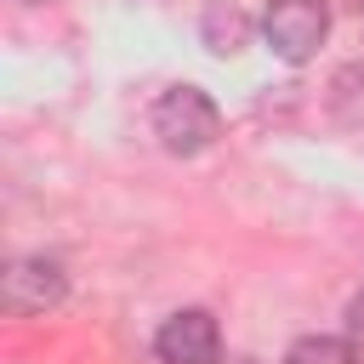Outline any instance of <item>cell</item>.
<instances>
[{
	"instance_id": "cell-5",
	"label": "cell",
	"mask_w": 364,
	"mask_h": 364,
	"mask_svg": "<svg viewBox=\"0 0 364 364\" xmlns=\"http://www.w3.org/2000/svg\"><path fill=\"white\" fill-rule=\"evenodd\" d=\"M245 40H250L245 11H233V6H210V11H205V46H210V51L228 57V51H239Z\"/></svg>"
},
{
	"instance_id": "cell-3",
	"label": "cell",
	"mask_w": 364,
	"mask_h": 364,
	"mask_svg": "<svg viewBox=\"0 0 364 364\" xmlns=\"http://www.w3.org/2000/svg\"><path fill=\"white\" fill-rule=\"evenodd\" d=\"M63 296H68V273H63L57 256H17V262H6V273H0V307H6L11 318L46 313V307H57Z\"/></svg>"
},
{
	"instance_id": "cell-2",
	"label": "cell",
	"mask_w": 364,
	"mask_h": 364,
	"mask_svg": "<svg viewBox=\"0 0 364 364\" xmlns=\"http://www.w3.org/2000/svg\"><path fill=\"white\" fill-rule=\"evenodd\" d=\"M330 34V6L324 0H267L262 11V40L284 63H307Z\"/></svg>"
},
{
	"instance_id": "cell-1",
	"label": "cell",
	"mask_w": 364,
	"mask_h": 364,
	"mask_svg": "<svg viewBox=\"0 0 364 364\" xmlns=\"http://www.w3.org/2000/svg\"><path fill=\"white\" fill-rule=\"evenodd\" d=\"M154 136H159L165 154L193 159V154H205V148L222 136V114H216V102H210L199 85H171V91L154 102Z\"/></svg>"
},
{
	"instance_id": "cell-4",
	"label": "cell",
	"mask_w": 364,
	"mask_h": 364,
	"mask_svg": "<svg viewBox=\"0 0 364 364\" xmlns=\"http://www.w3.org/2000/svg\"><path fill=\"white\" fill-rule=\"evenodd\" d=\"M154 353H159V364H216L222 330L205 307H182L154 330Z\"/></svg>"
},
{
	"instance_id": "cell-7",
	"label": "cell",
	"mask_w": 364,
	"mask_h": 364,
	"mask_svg": "<svg viewBox=\"0 0 364 364\" xmlns=\"http://www.w3.org/2000/svg\"><path fill=\"white\" fill-rule=\"evenodd\" d=\"M347 341H353V347H364V290L347 301Z\"/></svg>"
},
{
	"instance_id": "cell-6",
	"label": "cell",
	"mask_w": 364,
	"mask_h": 364,
	"mask_svg": "<svg viewBox=\"0 0 364 364\" xmlns=\"http://www.w3.org/2000/svg\"><path fill=\"white\" fill-rule=\"evenodd\" d=\"M284 364H353V341H336V336H301Z\"/></svg>"
}]
</instances>
